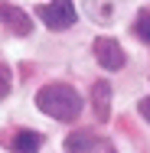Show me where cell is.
Returning a JSON list of instances; mask_svg holds the SVG:
<instances>
[{"label":"cell","mask_w":150,"mask_h":153,"mask_svg":"<svg viewBox=\"0 0 150 153\" xmlns=\"http://www.w3.org/2000/svg\"><path fill=\"white\" fill-rule=\"evenodd\" d=\"M36 108L52 121L72 124L82 114V94L72 85H65V82H49V85H43L36 91Z\"/></svg>","instance_id":"cell-1"},{"label":"cell","mask_w":150,"mask_h":153,"mask_svg":"<svg viewBox=\"0 0 150 153\" xmlns=\"http://www.w3.org/2000/svg\"><path fill=\"white\" fill-rule=\"evenodd\" d=\"M36 16L49 26V30H69V26H75V3L72 0H49V3H43V7H36Z\"/></svg>","instance_id":"cell-2"},{"label":"cell","mask_w":150,"mask_h":153,"mask_svg":"<svg viewBox=\"0 0 150 153\" xmlns=\"http://www.w3.org/2000/svg\"><path fill=\"white\" fill-rule=\"evenodd\" d=\"M65 153H118L114 143L95 130H72L65 137Z\"/></svg>","instance_id":"cell-3"},{"label":"cell","mask_w":150,"mask_h":153,"mask_svg":"<svg viewBox=\"0 0 150 153\" xmlns=\"http://www.w3.org/2000/svg\"><path fill=\"white\" fill-rule=\"evenodd\" d=\"M91 52H95V59L101 62V68H108V72H118V68H124V62H127L124 49L118 46V39H111V36H98L91 42Z\"/></svg>","instance_id":"cell-4"},{"label":"cell","mask_w":150,"mask_h":153,"mask_svg":"<svg viewBox=\"0 0 150 153\" xmlns=\"http://www.w3.org/2000/svg\"><path fill=\"white\" fill-rule=\"evenodd\" d=\"M0 23L7 26V33H13V36H30V33H33L30 13H26L23 7L7 3V0H0Z\"/></svg>","instance_id":"cell-5"},{"label":"cell","mask_w":150,"mask_h":153,"mask_svg":"<svg viewBox=\"0 0 150 153\" xmlns=\"http://www.w3.org/2000/svg\"><path fill=\"white\" fill-rule=\"evenodd\" d=\"M121 3H124V0H85V13L91 16V23L111 26V23H118Z\"/></svg>","instance_id":"cell-6"},{"label":"cell","mask_w":150,"mask_h":153,"mask_svg":"<svg viewBox=\"0 0 150 153\" xmlns=\"http://www.w3.org/2000/svg\"><path fill=\"white\" fill-rule=\"evenodd\" d=\"M7 147H10V153H39L43 150V134L20 127L7 137Z\"/></svg>","instance_id":"cell-7"},{"label":"cell","mask_w":150,"mask_h":153,"mask_svg":"<svg viewBox=\"0 0 150 153\" xmlns=\"http://www.w3.org/2000/svg\"><path fill=\"white\" fill-rule=\"evenodd\" d=\"M91 108H95V117L104 124L111 117V82H95L91 85Z\"/></svg>","instance_id":"cell-8"},{"label":"cell","mask_w":150,"mask_h":153,"mask_svg":"<svg viewBox=\"0 0 150 153\" xmlns=\"http://www.w3.org/2000/svg\"><path fill=\"white\" fill-rule=\"evenodd\" d=\"M134 36L144 39V42H150V10H140V13H137V20H134Z\"/></svg>","instance_id":"cell-9"},{"label":"cell","mask_w":150,"mask_h":153,"mask_svg":"<svg viewBox=\"0 0 150 153\" xmlns=\"http://www.w3.org/2000/svg\"><path fill=\"white\" fill-rule=\"evenodd\" d=\"M10 85H13V78H10V68L0 62V101H7V94H10Z\"/></svg>","instance_id":"cell-10"},{"label":"cell","mask_w":150,"mask_h":153,"mask_svg":"<svg viewBox=\"0 0 150 153\" xmlns=\"http://www.w3.org/2000/svg\"><path fill=\"white\" fill-rule=\"evenodd\" d=\"M137 111H140V117H144V121L150 124V94H147V98H140V101H137Z\"/></svg>","instance_id":"cell-11"}]
</instances>
